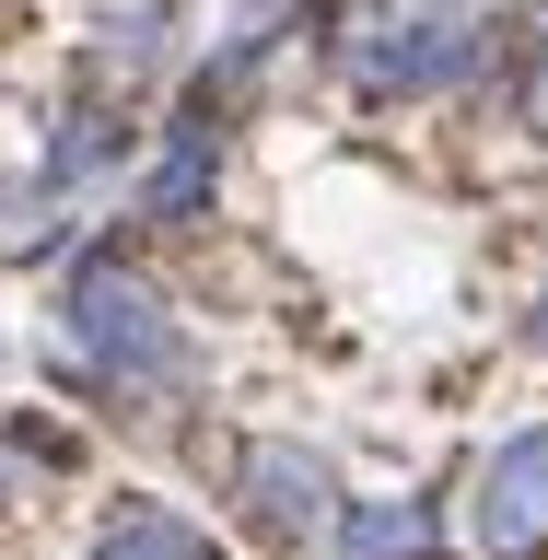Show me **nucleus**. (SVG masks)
Masks as SVG:
<instances>
[{
	"label": "nucleus",
	"mask_w": 548,
	"mask_h": 560,
	"mask_svg": "<svg viewBox=\"0 0 548 560\" xmlns=\"http://www.w3.org/2000/svg\"><path fill=\"white\" fill-rule=\"evenodd\" d=\"M129 164H140V94H105V82H82V94L47 117V152H35V175H47L70 210L94 199V187H117Z\"/></svg>",
	"instance_id": "39448f33"
},
{
	"label": "nucleus",
	"mask_w": 548,
	"mask_h": 560,
	"mask_svg": "<svg viewBox=\"0 0 548 560\" xmlns=\"http://www.w3.org/2000/svg\"><path fill=\"white\" fill-rule=\"evenodd\" d=\"M222 152H234V129L164 105V140H152L140 175H129V222H140V234H199L210 210H222Z\"/></svg>",
	"instance_id": "20e7f679"
},
{
	"label": "nucleus",
	"mask_w": 548,
	"mask_h": 560,
	"mask_svg": "<svg viewBox=\"0 0 548 560\" xmlns=\"http://www.w3.org/2000/svg\"><path fill=\"white\" fill-rule=\"evenodd\" d=\"M327 549L339 560H444V514H432L420 490H397V502H339Z\"/></svg>",
	"instance_id": "0eeeda50"
},
{
	"label": "nucleus",
	"mask_w": 548,
	"mask_h": 560,
	"mask_svg": "<svg viewBox=\"0 0 548 560\" xmlns=\"http://www.w3.org/2000/svg\"><path fill=\"white\" fill-rule=\"evenodd\" d=\"M47 315H59V385H82L94 409L152 420V409H175V397H199V339H187V315H175V292L140 269L117 234L70 245Z\"/></svg>",
	"instance_id": "f257e3e1"
},
{
	"label": "nucleus",
	"mask_w": 548,
	"mask_h": 560,
	"mask_svg": "<svg viewBox=\"0 0 548 560\" xmlns=\"http://www.w3.org/2000/svg\"><path fill=\"white\" fill-rule=\"evenodd\" d=\"M350 105H444L502 70V24L479 0H409V12H339L327 35Z\"/></svg>",
	"instance_id": "f03ea898"
},
{
	"label": "nucleus",
	"mask_w": 548,
	"mask_h": 560,
	"mask_svg": "<svg viewBox=\"0 0 548 560\" xmlns=\"http://www.w3.org/2000/svg\"><path fill=\"white\" fill-rule=\"evenodd\" d=\"M525 339H537V362H548V269H537V292H525Z\"/></svg>",
	"instance_id": "1a4fd4ad"
},
{
	"label": "nucleus",
	"mask_w": 548,
	"mask_h": 560,
	"mask_svg": "<svg viewBox=\"0 0 548 560\" xmlns=\"http://www.w3.org/2000/svg\"><path fill=\"white\" fill-rule=\"evenodd\" d=\"M339 467L315 444H292V432H257V444H234V514L245 537H269V549H327V525H339Z\"/></svg>",
	"instance_id": "7ed1b4c3"
},
{
	"label": "nucleus",
	"mask_w": 548,
	"mask_h": 560,
	"mask_svg": "<svg viewBox=\"0 0 548 560\" xmlns=\"http://www.w3.org/2000/svg\"><path fill=\"white\" fill-rule=\"evenodd\" d=\"M82 12H140V0H82Z\"/></svg>",
	"instance_id": "9d476101"
},
{
	"label": "nucleus",
	"mask_w": 548,
	"mask_h": 560,
	"mask_svg": "<svg viewBox=\"0 0 548 560\" xmlns=\"http://www.w3.org/2000/svg\"><path fill=\"white\" fill-rule=\"evenodd\" d=\"M467 525H479V560H548V432H502L479 455Z\"/></svg>",
	"instance_id": "423d86ee"
},
{
	"label": "nucleus",
	"mask_w": 548,
	"mask_h": 560,
	"mask_svg": "<svg viewBox=\"0 0 548 560\" xmlns=\"http://www.w3.org/2000/svg\"><path fill=\"white\" fill-rule=\"evenodd\" d=\"M82 560H222V537L199 514H175V502H117Z\"/></svg>",
	"instance_id": "6e6552de"
}]
</instances>
